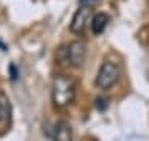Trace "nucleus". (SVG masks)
<instances>
[{
  "label": "nucleus",
  "instance_id": "1a4fd4ad",
  "mask_svg": "<svg viewBox=\"0 0 149 141\" xmlns=\"http://www.w3.org/2000/svg\"><path fill=\"white\" fill-rule=\"evenodd\" d=\"M96 103H98V108H101V110H104L108 106V100H96Z\"/></svg>",
  "mask_w": 149,
  "mask_h": 141
},
{
  "label": "nucleus",
  "instance_id": "423d86ee",
  "mask_svg": "<svg viewBox=\"0 0 149 141\" xmlns=\"http://www.w3.org/2000/svg\"><path fill=\"white\" fill-rule=\"evenodd\" d=\"M53 141H73L71 126L66 121H58L53 128Z\"/></svg>",
  "mask_w": 149,
  "mask_h": 141
},
{
  "label": "nucleus",
  "instance_id": "f03ea898",
  "mask_svg": "<svg viewBox=\"0 0 149 141\" xmlns=\"http://www.w3.org/2000/svg\"><path fill=\"white\" fill-rule=\"evenodd\" d=\"M121 76V68L118 63L114 61H104L101 65V68L98 70V75H96L95 85L100 90H109L111 87H114Z\"/></svg>",
  "mask_w": 149,
  "mask_h": 141
},
{
  "label": "nucleus",
  "instance_id": "0eeeda50",
  "mask_svg": "<svg viewBox=\"0 0 149 141\" xmlns=\"http://www.w3.org/2000/svg\"><path fill=\"white\" fill-rule=\"evenodd\" d=\"M56 57H58V61L61 63V65L68 63V47H60Z\"/></svg>",
  "mask_w": 149,
  "mask_h": 141
},
{
  "label": "nucleus",
  "instance_id": "39448f33",
  "mask_svg": "<svg viewBox=\"0 0 149 141\" xmlns=\"http://www.w3.org/2000/svg\"><path fill=\"white\" fill-rule=\"evenodd\" d=\"M108 23H109V15L104 13V12H100V13H96V15L91 17V22H90V27H91V32L93 35H101L104 30H106Z\"/></svg>",
  "mask_w": 149,
  "mask_h": 141
},
{
  "label": "nucleus",
  "instance_id": "f8f14e48",
  "mask_svg": "<svg viewBox=\"0 0 149 141\" xmlns=\"http://www.w3.org/2000/svg\"><path fill=\"white\" fill-rule=\"evenodd\" d=\"M0 116H2V106H0Z\"/></svg>",
  "mask_w": 149,
  "mask_h": 141
},
{
  "label": "nucleus",
  "instance_id": "6e6552de",
  "mask_svg": "<svg viewBox=\"0 0 149 141\" xmlns=\"http://www.w3.org/2000/svg\"><path fill=\"white\" fill-rule=\"evenodd\" d=\"M100 3V0H78V5L80 7H88V8H93Z\"/></svg>",
  "mask_w": 149,
  "mask_h": 141
},
{
  "label": "nucleus",
  "instance_id": "9b49d317",
  "mask_svg": "<svg viewBox=\"0 0 149 141\" xmlns=\"http://www.w3.org/2000/svg\"><path fill=\"white\" fill-rule=\"evenodd\" d=\"M0 50H3V52H5V50H7V47H5V45H3V43H2V42H0Z\"/></svg>",
  "mask_w": 149,
  "mask_h": 141
},
{
  "label": "nucleus",
  "instance_id": "7ed1b4c3",
  "mask_svg": "<svg viewBox=\"0 0 149 141\" xmlns=\"http://www.w3.org/2000/svg\"><path fill=\"white\" fill-rule=\"evenodd\" d=\"M91 22V8L88 7H80L78 10L74 12L71 23H70V30L74 35H81L86 30V25Z\"/></svg>",
  "mask_w": 149,
  "mask_h": 141
},
{
  "label": "nucleus",
  "instance_id": "f257e3e1",
  "mask_svg": "<svg viewBox=\"0 0 149 141\" xmlns=\"http://www.w3.org/2000/svg\"><path fill=\"white\" fill-rule=\"evenodd\" d=\"M74 91L76 85L74 82L66 75H58L53 78L52 83V100L56 108L63 110L66 108L71 101L74 100Z\"/></svg>",
  "mask_w": 149,
  "mask_h": 141
},
{
  "label": "nucleus",
  "instance_id": "9d476101",
  "mask_svg": "<svg viewBox=\"0 0 149 141\" xmlns=\"http://www.w3.org/2000/svg\"><path fill=\"white\" fill-rule=\"evenodd\" d=\"M10 73H12V80H17V68H15V65H10Z\"/></svg>",
  "mask_w": 149,
  "mask_h": 141
},
{
  "label": "nucleus",
  "instance_id": "20e7f679",
  "mask_svg": "<svg viewBox=\"0 0 149 141\" xmlns=\"http://www.w3.org/2000/svg\"><path fill=\"white\" fill-rule=\"evenodd\" d=\"M86 58V43L74 40L68 45V63L71 66H81Z\"/></svg>",
  "mask_w": 149,
  "mask_h": 141
}]
</instances>
